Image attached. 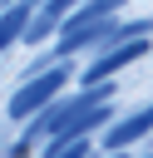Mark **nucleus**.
<instances>
[{"label":"nucleus","mask_w":153,"mask_h":158,"mask_svg":"<svg viewBox=\"0 0 153 158\" xmlns=\"http://www.w3.org/2000/svg\"><path fill=\"white\" fill-rule=\"evenodd\" d=\"M59 84H64V74H59V69H54V74H39V79H30V84H25V89L10 99V114H15V118L35 114L44 99H54V94H59Z\"/></svg>","instance_id":"nucleus-1"},{"label":"nucleus","mask_w":153,"mask_h":158,"mask_svg":"<svg viewBox=\"0 0 153 158\" xmlns=\"http://www.w3.org/2000/svg\"><path fill=\"white\" fill-rule=\"evenodd\" d=\"M138 54H143V40H133V44H118V49H114V54H104V59H99V64H94V69H89L84 79L94 84V79H104V74H114L118 64H128V59H138Z\"/></svg>","instance_id":"nucleus-2"},{"label":"nucleus","mask_w":153,"mask_h":158,"mask_svg":"<svg viewBox=\"0 0 153 158\" xmlns=\"http://www.w3.org/2000/svg\"><path fill=\"white\" fill-rule=\"evenodd\" d=\"M148 128H153V109H143V114H133V118H123V123H118V128L109 133V143H114V148H123V143H133V138H143Z\"/></svg>","instance_id":"nucleus-3"},{"label":"nucleus","mask_w":153,"mask_h":158,"mask_svg":"<svg viewBox=\"0 0 153 158\" xmlns=\"http://www.w3.org/2000/svg\"><path fill=\"white\" fill-rule=\"evenodd\" d=\"M25 15H30V0H25V5H15L10 15H0V49H5L20 30H25Z\"/></svg>","instance_id":"nucleus-4"},{"label":"nucleus","mask_w":153,"mask_h":158,"mask_svg":"<svg viewBox=\"0 0 153 158\" xmlns=\"http://www.w3.org/2000/svg\"><path fill=\"white\" fill-rule=\"evenodd\" d=\"M79 153H84V148H69V153H64V158H79Z\"/></svg>","instance_id":"nucleus-5"},{"label":"nucleus","mask_w":153,"mask_h":158,"mask_svg":"<svg viewBox=\"0 0 153 158\" xmlns=\"http://www.w3.org/2000/svg\"><path fill=\"white\" fill-rule=\"evenodd\" d=\"M0 5H5V0H0Z\"/></svg>","instance_id":"nucleus-6"}]
</instances>
